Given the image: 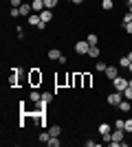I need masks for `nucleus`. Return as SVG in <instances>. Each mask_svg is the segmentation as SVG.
Returning a JSON list of instances; mask_svg holds the SVG:
<instances>
[{"instance_id":"obj_1","label":"nucleus","mask_w":132,"mask_h":147,"mask_svg":"<svg viewBox=\"0 0 132 147\" xmlns=\"http://www.w3.org/2000/svg\"><path fill=\"white\" fill-rule=\"evenodd\" d=\"M42 73H40L38 68H31V70H29V86L31 88H38L40 84H42Z\"/></svg>"},{"instance_id":"obj_2","label":"nucleus","mask_w":132,"mask_h":147,"mask_svg":"<svg viewBox=\"0 0 132 147\" xmlns=\"http://www.w3.org/2000/svg\"><path fill=\"white\" fill-rule=\"evenodd\" d=\"M110 136H112V141H110V147H119V145H121V141L126 138V129H117V127H112Z\"/></svg>"},{"instance_id":"obj_3","label":"nucleus","mask_w":132,"mask_h":147,"mask_svg":"<svg viewBox=\"0 0 132 147\" xmlns=\"http://www.w3.org/2000/svg\"><path fill=\"white\" fill-rule=\"evenodd\" d=\"M121 101H123V92H119V90H112L110 94H108V103H110V105H119Z\"/></svg>"},{"instance_id":"obj_4","label":"nucleus","mask_w":132,"mask_h":147,"mask_svg":"<svg viewBox=\"0 0 132 147\" xmlns=\"http://www.w3.org/2000/svg\"><path fill=\"white\" fill-rule=\"evenodd\" d=\"M112 88H114V90H119V92H123V90L128 88V79L119 75L117 79H112Z\"/></svg>"},{"instance_id":"obj_5","label":"nucleus","mask_w":132,"mask_h":147,"mask_svg":"<svg viewBox=\"0 0 132 147\" xmlns=\"http://www.w3.org/2000/svg\"><path fill=\"white\" fill-rule=\"evenodd\" d=\"M75 51L79 53V55H88V51H90V44H88L86 40H82V42H75Z\"/></svg>"},{"instance_id":"obj_6","label":"nucleus","mask_w":132,"mask_h":147,"mask_svg":"<svg viewBox=\"0 0 132 147\" xmlns=\"http://www.w3.org/2000/svg\"><path fill=\"white\" fill-rule=\"evenodd\" d=\"M18 9H20V16H22V18H29L31 13H35V11H33V7H31V2H22Z\"/></svg>"},{"instance_id":"obj_7","label":"nucleus","mask_w":132,"mask_h":147,"mask_svg":"<svg viewBox=\"0 0 132 147\" xmlns=\"http://www.w3.org/2000/svg\"><path fill=\"white\" fill-rule=\"evenodd\" d=\"M104 75H106V79L112 81V79H117V77H119V68H117V66H108Z\"/></svg>"},{"instance_id":"obj_8","label":"nucleus","mask_w":132,"mask_h":147,"mask_svg":"<svg viewBox=\"0 0 132 147\" xmlns=\"http://www.w3.org/2000/svg\"><path fill=\"white\" fill-rule=\"evenodd\" d=\"M73 86L75 88H84V75L82 73H73Z\"/></svg>"},{"instance_id":"obj_9","label":"nucleus","mask_w":132,"mask_h":147,"mask_svg":"<svg viewBox=\"0 0 132 147\" xmlns=\"http://www.w3.org/2000/svg\"><path fill=\"white\" fill-rule=\"evenodd\" d=\"M40 18H42V22H46V24H49L51 20H53V9H44V11L40 13Z\"/></svg>"},{"instance_id":"obj_10","label":"nucleus","mask_w":132,"mask_h":147,"mask_svg":"<svg viewBox=\"0 0 132 147\" xmlns=\"http://www.w3.org/2000/svg\"><path fill=\"white\" fill-rule=\"evenodd\" d=\"M31 7H33V11H35V13H42L44 9H46V7H44V0H33Z\"/></svg>"},{"instance_id":"obj_11","label":"nucleus","mask_w":132,"mask_h":147,"mask_svg":"<svg viewBox=\"0 0 132 147\" xmlns=\"http://www.w3.org/2000/svg\"><path fill=\"white\" fill-rule=\"evenodd\" d=\"M29 101H31V103H38V101H42V92L31 90V92H29Z\"/></svg>"},{"instance_id":"obj_12","label":"nucleus","mask_w":132,"mask_h":147,"mask_svg":"<svg viewBox=\"0 0 132 147\" xmlns=\"http://www.w3.org/2000/svg\"><path fill=\"white\" fill-rule=\"evenodd\" d=\"M117 108H119L121 112H130V110H132V101H128V99H123V101H121V103L117 105Z\"/></svg>"},{"instance_id":"obj_13","label":"nucleus","mask_w":132,"mask_h":147,"mask_svg":"<svg viewBox=\"0 0 132 147\" xmlns=\"http://www.w3.org/2000/svg\"><path fill=\"white\" fill-rule=\"evenodd\" d=\"M99 55H101V49H99V46H90V51H88V57L99 59Z\"/></svg>"},{"instance_id":"obj_14","label":"nucleus","mask_w":132,"mask_h":147,"mask_svg":"<svg viewBox=\"0 0 132 147\" xmlns=\"http://www.w3.org/2000/svg\"><path fill=\"white\" fill-rule=\"evenodd\" d=\"M40 22H42V18H40V13H31V16H29V24H31V26H38Z\"/></svg>"},{"instance_id":"obj_15","label":"nucleus","mask_w":132,"mask_h":147,"mask_svg":"<svg viewBox=\"0 0 132 147\" xmlns=\"http://www.w3.org/2000/svg\"><path fill=\"white\" fill-rule=\"evenodd\" d=\"M49 134L51 136H60L62 134V127H60L57 123H53V125H49Z\"/></svg>"},{"instance_id":"obj_16","label":"nucleus","mask_w":132,"mask_h":147,"mask_svg":"<svg viewBox=\"0 0 132 147\" xmlns=\"http://www.w3.org/2000/svg\"><path fill=\"white\" fill-rule=\"evenodd\" d=\"M112 132V127H110V123H99V134H110Z\"/></svg>"},{"instance_id":"obj_17","label":"nucleus","mask_w":132,"mask_h":147,"mask_svg":"<svg viewBox=\"0 0 132 147\" xmlns=\"http://www.w3.org/2000/svg\"><path fill=\"white\" fill-rule=\"evenodd\" d=\"M38 141L42 143V145H46V143L51 141V134H49V129H46V132H40V136H38Z\"/></svg>"},{"instance_id":"obj_18","label":"nucleus","mask_w":132,"mask_h":147,"mask_svg":"<svg viewBox=\"0 0 132 147\" xmlns=\"http://www.w3.org/2000/svg\"><path fill=\"white\" fill-rule=\"evenodd\" d=\"M84 75V88H90L93 86V75L90 73H82Z\"/></svg>"},{"instance_id":"obj_19","label":"nucleus","mask_w":132,"mask_h":147,"mask_svg":"<svg viewBox=\"0 0 132 147\" xmlns=\"http://www.w3.org/2000/svg\"><path fill=\"white\" fill-rule=\"evenodd\" d=\"M86 42L90 44V46H97V44H99V37L95 35V33H90V35H86Z\"/></svg>"},{"instance_id":"obj_20","label":"nucleus","mask_w":132,"mask_h":147,"mask_svg":"<svg viewBox=\"0 0 132 147\" xmlns=\"http://www.w3.org/2000/svg\"><path fill=\"white\" fill-rule=\"evenodd\" d=\"M112 7H114V0H101V9L104 11H110Z\"/></svg>"},{"instance_id":"obj_21","label":"nucleus","mask_w":132,"mask_h":147,"mask_svg":"<svg viewBox=\"0 0 132 147\" xmlns=\"http://www.w3.org/2000/svg\"><path fill=\"white\" fill-rule=\"evenodd\" d=\"M46 145H49V147H60V145H62V141H60V136H51V141L46 143Z\"/></svg>"},{"instance_id":"obj_22","label":"nucleus","mask_w":132,"mask_h":147,"mask_svg":"<svg viewBox=\"0 0 132 147\" xmlns=\"http://www.w3.org/2000/svg\"><path fill=\"white\" fill-rule=\"evenodd\" d=\"M60 57H62V53H60L57 49H51L49 51V59H60Z\"/></svg>"},{"instance_id":"obj_23","label":"nucleus","mask_w":132,"mask_h":147,"mask_svg":"<svg viewBox=\"0 0 132 147\" xmlns=\"http://www.w3.org/2000/svg\"><path fill=\"white\" fill-rule=\"evenodd\" d=\"M128 66H130V57L123 55V57L119 59V68H128Z\"/></svg>"},{"instance_id":"obj_24","label":"nucleus","mask_w":132,"mask_h":147,"mask_svg":"<svg viewBox=\"0 0 132 147\" xmlns=\"http://www.w3.org/2000/svg\"><path fill=\"white\" fill-rule=\"evenodd\" d=\"M106 68H108V64H104V61H97V64H95V70H99V73H106Z\"/></svg>"},{"instance_id":"obj_25","label":"nucleus","mask_w":132,"mask_h":147,"mask_svg":"<svg viewBox=\"0 0 132 147\" xmlns=\"http://www.w3.org/2000/svg\"><path fill=\"white\" fill-rule=\"evenodd\" d=\"M53 97H55L53 92H42V101H46V103H51V101H53Z\"/></svg>"},{"instance_id":"obj_26","label":"nucleus","mask_w":132,"mask_h":147,"mask_svg":"<svg viewBox=\"0 0 132 147\" xmlns=\"http://www.w3.org/2000/svg\"><path fill=\"white\" fill-rule=\"evenodd\" d=\"M112 127H117V129H126V121H121V119H117V121L112 123Z\"/></svg>"},{"instance_id":"obj_27","label":"nucleus","mask_w":132,"mask_h":147,"mask_svg":"<svg viewBox=\"0 0 132 147\" xmlns=\"http://www.w3.org/2000/svg\"><path fill=\"white\" fill-rule=\"evenodd\" d=\"M44 7H46V9H55V7H57V0H44Z\"/></svg>"},{"instance_id":"obj_28","label":"nucleus","mask_w":132,"mask_h":147,"mask_svg":"<svg viewBox=\"0 0 132 147\" xmlns=\"http://www.w3.org/2000/svg\"><path fill=\"white\" fill-rule=\"evenodd\" d=\"M9 16H11V18H20V9L18 7H11V9H9Z\"/></svg>"},{"instance_id":"obj_29","label":"nucleus","mask_w":132,"mask_h":147,"mask_svg":"<svg viewBox=\"0 0 132 147\" xmlns=\"http://www.w3.org/2000/svg\"><path fill=\"white\" fill-rule=\"evenodd\" d=\"M123 99L132 101V88H126V90H123Z\"/></svg>"},{"instance_id":"obj_30","label":"nucleus","mask_w":132,"mask_h":147,"mask_svg":"<svg viewBox=\"0 0 132 147\" xmlns=\"http://www.w3.org/2000/svg\"><path fill=\"white\" fill-rule=\"evenodd\" d=\"M126 134H132V119L126 121Z\"/></svg>"},{"instance_id":"obj_31","label":"nucleus","mask_w":132,"mask_h":147,"mask_svg":"<svg viewBox=\"0 0 132 147\" xmlns=\"http://www.w3.org/2000/svg\"><path fill=\"white\" fill-rule=\"evenodd\" d=\"M126 22H132V13H130V11L123 16V24H126Z\"/></svg>"},{"instance_id":"obj_32","label":"nucleus","mask_w":132,"mask_h":147,"mask_svg":"<svg viewBox=\"0 0 132 147\" xmlns=\"http://www.w3.org/2000/svg\"><path fill=\"white\" fill-rule=\"evenodd\" d=\"M123 29H126L128 33H130V35H132V22H126V24H123Z\"/></svg>"},{"instance_id":"obj_33","label":"nucleus","mask_w":132,"mask_h":147,"mask_svg":"<svg viewBox=\"0 0 132 147\" xmlns=\"http://www.w3.org/2000/svg\"><path fill=\"white\" fill-rule=\"evenodd\" d=\"M9 2H11V7H20L22 2H24V0H9Z\"/></svg>"},{"instance_id":"obj_34","label":"nucleus","mask_w":132,"mask_h":147,"mask_svg":"<svg viewBox=\"0 0 132 147\" xmlns=\"http://www.w3.org/2000/svg\"><path fill=\"white\" fill-rule=\"evenodd\" d=\"M70 2H73V5H82L84 0H70Z\"/></svg>"},{"instance_id":"obj_35","label":"nucleus","mask_w":132,"mask_h":147,"mask_svg":"<svg viewBox=\"0 0 132 147\" xmlns=\"http://www.w3.org/2000/svg\"><path fill=\"white\" fill-rule=\"evenodd\" d=\"M128 88H132V77H130V79H128Z\"/></svg>"},{"instance_id":"obj_36","label":"nucleus","mask_w":132,"mask_h":147,"mask_svg":"<svg viewBox=\"0 0 132 147\" xmlns=\"http://www.w3.org/2000/svg\"><path fill=\"white\" fill-rule=\"evenodd\" d=\"M126 5H128V7H130V5H132V0H126Z\"/></svg>"},{"instance_id":"obj_37","label":"nucleus","mask_w":132,"mask_h":147,"mask_svg":"<svg viewBox=\"0 0 132 147\" xmlns=\"http://www.w3.org/2000/svg\"><path fill=\"white\" fill-rule=\"evenodd\" d=\"M128 70H130V73H132V61H130V66H128Z\"/></svg>"},{"instance_id":"obj_38","label":"nucleus","mask_w":132,"mask_h":147,"mask_svg":"<svg viewBox=\"0 0 132 147\" xmlns=\"http://www.w3.org/2000/svg\"><path fill=\"white\" fill-rule=\"evenodd\" d=\"M128 57H130V61H132V51H130V53H128Z\"/></svg>"},{"instance_id":"obj_39","label":"nucleus","mask_w":132,"mask_h":147,"mask_svg":"<svg viewBox=\"0 0 132 147\" xmlns=\"http://www.w3.org/2000/svg\"><path fill=\"white\" fill-rule=\"evenodd\" d=\"M128 11H130V13H132V5H130V7H128Z\"/></svg>"}]
</instances>
